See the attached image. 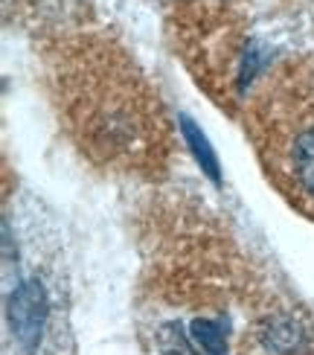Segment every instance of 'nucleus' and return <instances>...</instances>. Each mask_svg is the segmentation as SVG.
Masks as SVG:
<instances>
[{
	"label": "nucleus",
	"instance_id": "1",
	"mask_svg": "<svg viewBox=\"0 0 314 355\" xmlns=\"http://www.w3.org/2000/svg\"><path fill=\"white\" fill-rule=\"evenodd\" d=\"M44 76L58 123L94 166L137 181L169 175L175 137L166 108L111 35L96 29L55 35L44 47Z\"/></svg>",
	"mask_w": 314,
	"mask_h": 355
},
{
	"label": "nucleus",
	"instance_id": "2",
	"mask_svg": "<svg viewBox=\"0 0 314 355\" xmlns=\"http://www.w3.org/2000/svg\"><path fill=\"white\" fill-rule=\"evenodd\" d=\"M245 128L274 187L314 218V70L306 62L268 70L247 96Z\"/></svg>",
	"mask_w": 314,
	"mask_h": 355
},
{
	"label": "nucleus",
	"instance_id": "3",
	"mask_svg": "<svg viewBox=\"0 0 314 355\" xmlns=\"http://www.w3.org/2000/svg\"><path fill=\"white\" fill-rule=\"evenodd\" d=\"M6 320H9V335L18 341V347L29 355H35L50 327V300L38 279L21 283L9 294Z\"/></svg>",
	"mask_w": 314,
	"mask_h": 355
},
{
	"label": "nucleus",
	"instance_id": "4",
	"mask_svg": "<svg viewBox=\"0 0 314 355\" xmlns=\"http://www.w3.org/2000/svg\"><path fill=\"white\" fill-rule=\"evenodd\" d=\"M181 131H184V137H186V143H189V149L195 152L201 169H204L209 178H213V181H218V164H216L213 149L207 146V137L201 135V131H198L195 125H192L189 116H181Z\"/></svg>",
	"mask_w": 314,
	"mask_h": 355
}]
</instances>
